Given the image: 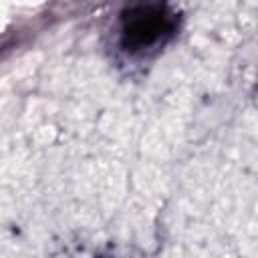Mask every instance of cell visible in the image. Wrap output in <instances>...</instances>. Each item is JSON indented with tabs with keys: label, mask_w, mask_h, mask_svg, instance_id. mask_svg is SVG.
I'll return each instance as SVG.
<instances>
[{
	"label": "cell",
	"mask_w": 258,
	"mask_h": 258,
	"mask_svg": "<svg viewBox=\"0 0 258 258\" xmlns=\"http://www.w3.org/2000/svg\"><path fill=\"white\" fill-rule=\"evenodd\" d=\"M181 12L165 2H139L125 6L113 26V58L125 67H141L157 58L179 34Z\"/></svg>",
	"instance_id": "6da1fadb"
},
{
	"label": "cell",
	"mask_w": 258,
	"mask_h": 258,
	"mask_svg": "<svg viewBox=\"0 0 258 258\" xmlns=\"http://www.w3.org/2000/svg\"><path fill=\"white\" fill-rule=\"evenodd\" d=\"M95 258H117V256H95Z\"/></svg>",
	"instance_id": "7a4b0ae2"
}]
</instances>
